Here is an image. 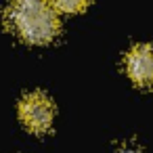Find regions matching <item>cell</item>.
<instances>
[{
	"mask_svg": "<svg viewBox=\"0 0 153 153\" xmlns=\"http://www.w3.org/2000/svg\"><path fill=\"white\" fill-rule=\"evenodd\" d=\"M126 71L138 86L153 84V44H138L126 57Z\"/></svg>",
	"mask_w": 153,
	"mask_h": 153,
	"instance_id": "3957f363",
	"label": "cell"
},
{
	"mask_svg": "<svg viewBox=\"0 0 153 153\" xmlns=\"http://www.w3.org/2000/svg\"><path fill=\"white\" fill-rule=\"evenodd\" d=\"M59 13H80L88 7L90 0H51Z\"/></svg>",
	"mask_w": 153,
	"mask_h": 153,
	"instance_id": "277c9868",
	"label": "cell"
},
{
	"mask_svg": "<svg viewBox=\"0 0 153 153\" xmlns=\"http://www.w3.org/2000/svg\"><path fill=\"white\" fill-rule=\"evenodd\" d=\"M19 117L25 124V128H30L32 132L36 134L46 132L53 126V117H55L53 101L44 92H32L23 97L19 105Z\"/></svg>",
	"mask_w": 153,
	"mask_h": 153,
	"instance_id": "7a4b0ae2",
	"label": "cell"
},
{
	"mask_svg": "<svg viewBox=\"0 0 153 153\" xmlns=\"http://www.w3.org/2000/svg\"><path fill=\"white\" fill-rule=\"evenodd\" d=\"M59 11L51 0H11L7 21L30 44H48L59 34Z\"/></svg>",
	"mask_w": 153,
	"mask_h": 153,
	"instance_id": "6da1fadb",
	"label": "cell"
}]
</instances>
